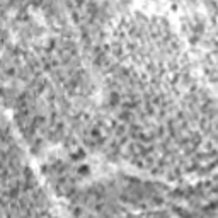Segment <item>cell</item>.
Listing matches in <instances>:
<instances>
[{"mask_svg":"<svg viewBox=\"0 0 218 218\" xmlns=\"http://www.w3.org/2000/svg\"><path fill=\"white\" fill-rule=\"evenodd\" d=\"M106 210V205L102 203V201H97L96 205H94V211H97V213H101V211H104Z\"/></svg>","mask_w":218,"mask_h":218,"instance_id":"1","label":"cell"},{"mask_svg":"<svg viewBox=\"0 0 218 218\" xmlns=\"http://www.w3.org/2000/svg\"><path fill=\"white\" fill-rule=\"evenodd\" d=\"M73 215H75V217H80V215H84V210L80 208V206H79V208H75V210H73Z\"/></svg>","mask_w":218,"mask_h":218,"instance_id":"2","label":"cell"},{"mask_svg":"<svg viewBox=\"0 0 218 218\" xmlns=\"http://www.w3.org/2000/svg\"><path fill=\"white\" fill-rule=\"evenodd\" d=\"M79 172H80V174H87V172H89V169L84 165V167H80V169H79Z\"/></svg>","mask_w":218,"mask_h":218,"instance_id":"3","label":"cell"}]
</instances>
